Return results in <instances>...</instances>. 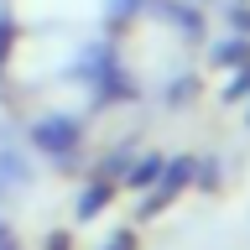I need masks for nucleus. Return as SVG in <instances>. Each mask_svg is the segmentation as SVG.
<instances>
[{"label": "nucleus", "instance_id": "nucleus-1", "mask_svg": "<svg viewBox=\"0 0 250 250\" xmlns=\"http://www.w3.org/2000/svg\"><path fill=\"white\" fill-rule=\"evenodd\" d=\"M31 146L47 156H68L78 146V120H68V115H42V120L31 125Z\"/></svg>", "mask_w": 250, "mask_h": 250}, {"label": "nucleus", "instance_id": "nucleus-2", "mask_svg": "<svg viewBox=\"0 0 250 250\" xmlns=\"http://www.w3.org/2000/svg\"><path fill=\"white\" fill-rule=\"evenodd\" d=\"M31 183V167L21 151H0V193H21Z\"/></svg>", "mask_w": 250, "mask_h": 250}]
</instances>
